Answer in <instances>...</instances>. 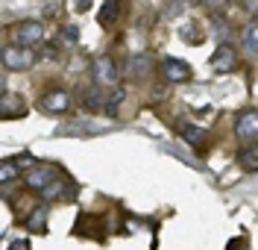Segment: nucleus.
<instances>
[{
    "instance_id": "f257e3e1",
    "label": "nucleus",
    "mask_w": 258,
    "mask_h": 250,
    "mask_svg": "<svg viewBox=\"0 0 258 250\" xmlns=\"http://www.w3.org/2000/svg\"><path fill=\"white\" fill-rule=\"evenodd\" d=\"M35 50L24 47V44H9V47H0V62L9 68V71H27L35 65Z\"/></svg>"
},
{
    "instance_id": "f03ea898",
    "label": "nucleus",
    "mask_w": 258,
    "mask_h": 250,
    "mask_svg": "<svg viewBox=\"0 0 258 250\" xmlns=\"http://www.w3.org/2000/svg\"><path fill=\"white\" fill-rule=\"evenodd\" d=\"M209 62H211V68H214V74H232L235 68L241 65V56H238V50L232 47L229 41H223L220 47L211 53Z\"/></svg>"
},
{
    "instance_id": "7ed1b4c3",
    "label": "nucleus",
    "mask_w": 258,
    "mask_h": 250,
    "mask_svg": "<svg viewBox=\"0 0 258 250\" xmlns=\"http://www.w3.org/2000/svg\"><path fill=\"white\" fill-rule=\"evenodd\" d=\"M235 135L241 138L243 144H255L258 138V115L255 109H246L241 115L235 118Z\"/></svg>"
},
{
    "instance_id": "20e7f679",
    "label": "nucleus",
    "mask_w": 258,
    "mask_h": 250,
    "mask_svg": "<svg viewBox=\"0 0 258 250\" xmlns=\"http://www.w3.org/2000/svg\"><path fill=\"white\" fill-rule=\"evenodd\" d=\"M161 77H164L167 83H188L194 77V68L188 65V62H182V59L167 56V59L161 62Z\"/></svg>"
},
{
    "instance_id": "39448f33",
    "label": "nucleus",
    "mask_w": 258,
    "mask_h": 250,
    "mask_svg": "<svg viewBox=\"0 0 258 250\" xmlns=\"http://www.w3.org/2000/svg\"><path fill=\"white\" fill-rule=\"evenodd\" d=\"M41 109L50 112V115H64L71 109V94L64 88H50V91H44V97H41Z\"/></svg>"
},
{
    "instance_id": "423d86ee",
    "label": "nucleus",
    "mask_w": 258,
    "mask_h": 250,
    "mask_svg": "<svg viewBox=\"0 0 258 250\" xmlns=\"http://www.w3.org/2000/svg\"><path fill=\"white\" fill-rule=\"evenodd\" d=\"M15 38H18L15 44L32 47V44H38L44 38V27L38 21H21V24H15Z\"/></svg>"
},
{
    "instance_id": "0eeeda50",
    "label": "nucleus",
    "mask_w": 258,
    "mask_h": 250,
    "mask_svg": "<svg viewBox=\"0 0 258 250\" xmlns=\"http://www.w3.org/2000/svg\"><path fill=\"white\" fill-rule=\"evenodd\" d=\"M117 65L112 56H97L94 59V83L97 85H114L117 83Z\"/></svg>"
},
{
    "instance_id": "6e6552de",
    "label": "nucleus",
    "mask_w": 258,
    "mask_h": 250,
    "mask_svg": "<svg viewBox=\"0 0 258 250\" xmlns=\"http://www.w3.org/2000/svg\"><path fill=\"white\" fill-rule=\"evenodd\" d=\"M41 194H44L47 200H71V197H77V185L68 183L62 174H59V177H56L50 185H44V188H41Z\"/></svg>"
},
{
    "instance_id": "1a4fd4ad",
    "label": "nucleus",
    "mask_w": 258,
    "mask_h": 250,
    "mask_svg": "<svg viewBox=\"0 0 258 250\" xmlns=\"http://www.w3.org/2000/svg\"><path fill=\"white\" fill-rule=\"evenodd\" d=\"M176 130H179V135H182V141L191 144V147H206L211 141V133L203 130V127H197V124H179Z\"/></svg>"
},
{
    "instance_id": "9d476101",
    "label": "nucleus",
    "mask_w": 258,
    "mask_h": 250,
    "mask_svg": "<svg viewBox=\"0 0 258 250\" xmlns=\"http://www.w3.org/2000/svg\"><path fill=\"white\" fill-rule=\"evenodd\" d=\"M24 112H27V103L21 94H15V91L0 94V118H21Z\"/></svg>"
},
{
    "instance_id": "9b49d317",
    "label": "nucleus",
    "mask_w": 258,
    "mask_h": 250,
    "mask_svg": "<svg viewBox=\"0 0 258 250\" xmlns=\"http://www.w3.org/2000/svg\"><path fill=\"white\" fill-rule=\"evenodd\" d=\"M59 177V168H50V165H41V168H30V174H27V185L35 188V191H41L44 185H50L53 180Z\"/></svg>"
},
{
    "instance_id": "f8f14e48",
    "label": "nucleus",
    "mask_w": 258,
    "mask_h": 250,
    "mask_svg": "<svg viewBox=\"0 0 258 250\" xmlns=\"http://www.w3.org/2000/svg\"><path fill=\"white\" fill-rule=\"evenodd\" d=\"M129 77H135V80H141L147 74H153V56L150 53H135L132 59H129Z\"/></svg>"
},
{
    "instance_id": "ddd939ff",
    "label": "nucleus",
    "mask_w": 258,
    "mask_h": 250,
    "mask_svg": "<svg viewBox=\"0 0 258 250\" xmlns=\"http://www.w3.org/2000/svg\"><path fill=\"white\" fill-rule=\"evenodd\" d=\"M120 3H123V0H106V3L100 6V12H97V24H100V27H112L114 21L120 18Z\"/></svg>"
},
{
    "instance_id": "4468645a",
    "label": "nucleus",
    "mask_w": 258,
    "mask_h": 250,
    "mask_svg": "<svg viewBox=\"0 0 258 250\" xmlns=\"http://www.w3.org/2000/svg\"><path fill=\"white\" fill-rule=\"evenodd\" d=\"M24 227H27V233H47V209L38 206V209L24 221Z\"/></svg>"
},
{
    "instance_id": "2eb2a0df",
    "label": "nucleus",
    "mask_w": 258,
    "mask_h": 250,
    "mask_svg": "<svg viewBox=\"0 0 258 250\" xmlns=\"http://www.w3.org/2000/svg\"><path fill=\"white\" fill-rule=\"evenodd\" d=\"M238 165L243 168V171H258V150L255 144H243L241 150H238Z\"/></svg>"
},
{
    "instance_id": "dca6fc26",
    "label": "nucleus",
    "mask_w": 258,
    "mask_h": 250,
    "mask_svg": "<svg viewBox=\"0 0 258 250\" xmlns=\"http://www.w3.org/2000/svg\"><path fill=\"white\" fill-rule=\"evenodd\" d=\"M82 103H85L88 112H103V109H106V94L100 91V85H97V88H88Z\"/></svg>"
},
{
    "instance_id": "f3484780",
    "label": "nucleus",
    "mask_w": 258,
    "mask_h": 250,
    "mask_svg": "<svg viewBox=\"0 0 258 250\" xmlns=\"http://www.w3.org/2000/svg\"><path fill=\"white\" fill-rule=\"evenodd\" d=\"M243 53L249 59H255V53H258V27L255 24H246V30H243Z\"/></svg>"
},
{
    "instance_id": "a211bd4d",
    "label": "nucleus",
    "mask_w": 258,
    "mask_h": 250,
    "mask_svg": "<svg viewBox=\"0 0 258 250\" xmlns=\"http://www.w3.org/2000/svg\"><path fill=\"white\" fill-rule=\"evenodd\" d=\"M123 97H126V91H123V88H114L112 94L106 97V109H103V112H106V115H117V109H120Z\"/></svg>"
},
{
    "instance_id": "6ab92c4d",
    "label": "nucleus",
    "mask_w": 258,
    "mask_h": 250,
    "mask_svg": "<svg viewBox=\"0 0 258 250\" xmlns=\"http://www.w3.org/2000/svg\"><path fill=\"white\" fill-rule=\"evenodd\" d=\"M18 174H21V168L15 165V159L12 162H0V183H12V180H18Z\"/></svg>"
},
{
    "instance_id": "aec40b11",
    "label": "nucleus",
    "mask_w": 258,
    "mask_h": 250,
    "mask_svg": "<svg viewBox=\"0 0 258 250\" xmlns=\"http://www.w3.org/2000/svg\"><path fill=\"white\" fill-rule=\"evenodd\" d=\"M200 24H188V27H182L179 35H182V41H191V44H200L203 41V30H197Z\"/></svg>"
},
{
    "instance_id": "412c9836",
    "label": "nucleus",
    "mask_w": 258,
    "mask_h": 250,
    "mask_svg": "<svg viewBox=\"0 0 258 250\" xmlns=\"http://www.w3.org/2000/svg\"><path fill=\"white\" fill-rule=\"evenodd\" d=\"M59 38H62V44H68V47H74V44L80 41V30H77V27H64Z\"/></svg>"
},
{
    "instance_id": "4be33fe9",
    "label": "nucleus",
    "mask_w": 258,
    "mask_h": 250,
    "mask_svg": "<svg viewBox=\"0 0 258 250\" xmlns=\"http://www.w3.org/2000/svg\"><path fill=\"white\" fill-rule=\"evenodd\" d=\"M185 6H188L185 0H170V6L164 9V15H167V18H176V15H182V12H185Z\"/></svg>"
},
{
    "instance_id": "5701e85b",
    "label": "nucleus",
    "mask_w": 258,
    "mask_h": 250,
    "mask_svg": "<svg viewBox=\"0 0 258 250\" xmlns=\"http://www.w3.org/2000/svg\"><path fill=\"white\" fill-rule=\"evenodd\" d=\"M214 33L220 35V38H226V35H229V24H226L223 18H214Z\"/></svg>"
},
{
    "instance_id": "b1692460",
    "label": "nucleus",
    "mask_w": 258,
    "mask_h": 250,
    "mask_svg": "<svg viewBox=\"0 0 258 250\" xmlns=\"http://www.w3.org/2000/svg\"><path fill=\"white\" fill-rule=\"evenodd\" d=\"M9 250H30V241H27V238H18V241H12Z\"/></svg>"
},
{
    "instance_id": "393cba45",
    "label": "nucleus",
    "mask_w": 258,
    "mask_h": 250,
    "mask_svg": "<svg viewBox=\"0 0 258 250\" xmlns=\"http://www.w3.org/2000/svg\"><path fill=\"white\" fill-rule=\"evenodd\" d=\"M226 250H243V238H235V241H229Z\"/></svg>"
},
{
    "instance_id": "a878e982",
    "label": "nucleus",
    "mask_w": 258,
    "mask_h": 250,
    "mask_svg": "<svg viewBox=\"0 0 258 250\" xmlns=\"http://www.w3.org/2000/svg\"><path fill=\"white\" fill-rule=\"evenodd\" d=\"M209 6H211V12H220L226 3H223V0H209Z\"/></svg>"
},
{
    "instance_id": "bb28decb",
    "label": "nucleus",
    "mask_w": 258,
    "mask_h": 250,
    "mask_svg": "<svg viewBox=\"0 0 258 250\" xmlns=\"http://www.w3.org/2000/svg\"><path fill=\"white\" fill-rule=\"evenodd\" d=\"M77 9H80V12H88V9H91V0H77Z\"/></svg>"
},
{
    "instance_id": "cd10ccee",
    "label": "nucleus",
    "mask_w": 258,
    "mask_h": 250,
    "mask_svg": "<svg viewBox=\"0 0 258 250\" xmlns=\"http://www.w3.org/2000/svg\"><path fill=\"white\" fill-rule=\"evenodd\" d=\"M185 3H200V0H185Z\"/></svg>"
}]
</instances>
